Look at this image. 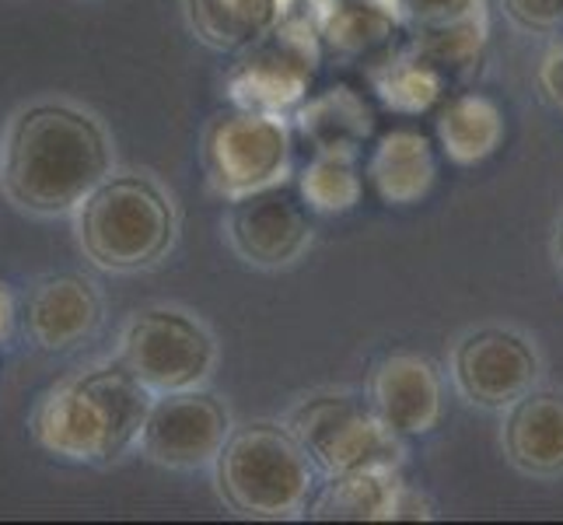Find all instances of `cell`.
<instances>
[{
  "label": "cell",
  "instance_id": "1",
  "mask_svg": "<svg viewBox=\"0 0 563 525\" xmlns=\"http://www.w3.org/2000/svg\"><path fill=\"white\" fill-rule=\"evenodd\" d=\"M112 172V141L91 112L70 102H35L11 116L0 141V186L35 218L74 214Z\"/></svg>",
  "mask_w": 563,
  "mask_h": 525
},
{
  "label": "cell",
  "instance_id": "2",
  "mask_svg": "<svg viewBox=\"0 0 563 525\" xmlns=\"http://www.w3.org/2000/svg\"><path fill=\"white\" fill-rule=\"evenodd\" d=\"M151 393L120 361L67 379L35 406L32 438L56 459L102 466L141 438Z\"/></svg>",
  "mask_w": 563,
  "mask_h": 525
},
{
  "label": "cell",
  "instance_id": "3",
  "mask_svg": "<svg viewBox=\"0 0 563 525\" xmlns=\"http://www.w3.org/2000/svg\"><path fill=\"white\" fill-rule=\"evenodd\" d=\"M81 252L109 274H137L176 245V207L141 172H109L74 210Z\"/></svg>",
  "mask_w": 563,
  "mask_h": 525
},
{
  "label": "cell",
  "instance_id": "4",
  "mask_svg": "<svg viewBox=\"0 0 563 525\" xmlns=\"http://www.w3.org/2000/svg\"><path fill=\"white\" fill-rule=\"evenodd\" d=\"M213 473L231 512L266 522L301 515L319 488V470L290 427L269 420L231 427Z\"/></svg>",
  "mask_w": 563,
  "mask_h": 525
},
{
  "label": "cell",
  "instance_id": "5",
  "mask_svg": "<svg viewBox=\"0 0 563 525\" xmlns=\"http://www.w3.org/2000/svg\"><path fill=\"white\" fill-rule=\"evenodd\" d=\"M200 158L210 186L228 200L284 186L295 172L290 116L235 109L218 112L203 130Z\"/></svg>",
  "mask_w": 563,
  "mask_h": 525
},
{
  "label": "cell",
  "instance_id": "6",
  "mask_svg": "<svg viewBox=\"0 0 563 525\" xmlns=\"http://www.w3.org/2000/svg\"><path fill=\"white\" fill-rule=\"evenodd\" d=\"M319 61L322 43L312 22L290 11L274 32L235 53L224 74V95L235 109L290 116L312 95Z\"/></svg>",
  "mask_w": 563,
  "mask_h": 525
},
{
  "label": "cell",
  "instance_id": "7",
  "mask_svg": "<svg viewBox=\"0 0 563 525\" xmlns=\"http://www.w3.org/2000/svg\"><path fill=\"white\" fill-rule=\"evenodd\" d=\"M290 435L308 452L319 477L357 470H399L402 438L375 417L367 400L351 393H319L295 406L287 417Z\"/></svg>",
  "mask_w": 563,
  "mask_h": 525
},
{
  "label": "cell",
  "instance_id": "8",
  "mask_svg": "<svg viewBox=\"0 0 563 525\" xmlns=\"http://www.w3.org/2000/svg\"><path fill=\"white\" fill-rule=\"evenodd\" d=\"M120 361L151 396L200 389L218 364L210 329L183 308H144L120 333Z\"/></svg>",
  "mask_w": 563,
  "mask_h": 525
},
{
  "label": "cell",
  "instance_id": "9",
  "mask_svg": "<svg viewBox=\"0 0 563 525\" xmlns=\"http://www.w3.org/2000/svg\"><path fill=\"white\" fill-rule=\"evenodd\" d=\"M231 435L228 406L200 389L151 396L137 449L165 470H207Z\"/></svg>",
  "mask_w": 563,
  "mask_h": 525
},
{
  "label": "cell",
  "instance_id": "10",
  "mask_svg": "<svg viewBox=\"0 0 563 525\" xmlns=\"http://www.w3.org/2000/svg\"><path fill=\"white\" fill-rule=\"evenodd\" d=\"M228 242L249 266L280 270L312 245V210L295 189L269 186L231 200Z\"/></svg>",
  "mask_w": 563,
  "mask_h": 525
},
{
  "label": "cell",
  "instance_id": "11",
  "mask_svg": "<svg viewBox=\"0 0 563 525\" xmlns=\"http://www.w3.org/2000/svg\"><path fill=\"white\" fill-rule=\"evenodd\" d=\"M452 379L462 400L487 411H508L539 379V354L511 329H476L452 354Z\"/></svg>",
  "mask_w": 563,
  "mask_h": 525
},
{
  "label": "cell",
  "instance_id": "12",
  "mask_svg": "<svg viewBox=\"0 0 563 525\" xmlns=\"http://www.w3.org/2000/svg\"><path fill=\"white\" fill-rule=\"evenodd\" d=\"M367 406L375 417L399 438L431 435L441 411L444 389L434 364L417 354H393L385 358L367 382Z\"/></svg>",
  "mask_w": 563,
  "mask_h": 525
},
{
  "label": "cell",
  "instance_id": "13",
  "mask_svg": "<svg viewBox=\"0 0 563 525\" xmlns=\"http://www.w3.org/2000/svg\"><path fill=\"white\" fill-rule=\"evenodd\" d=\"M322 522H393L431 518L427 501L402 483L399 470H357L325 477L305 508Z\"/></svg>",
  "mask_w": 563,
  "mask_h": 525
},
{
  "label": "cell",
  "instance_id": "14",
  "mask_svg": "<svg viewBox=\"0 0 563 525\" xmlns=\"http://www.w3.org/2000/svg\"><path fill=\"white\" fill-rule=\"evenodd\" d=\"M102 322V298L91 281L77 274L43 277L22 308V326L38 350L64 354V350L85 343Z\"/></svg>",
  "mask_w": 563,
  "mask_h": 525
},
{
  "label": "cell",
  "instance_id": "15",
  "mask_svg": "<svg viewBox=\"0 0 563 525\" xmlns=\"http://www.w3.org/2000/svg\"><path fill=\"white\" fill-rule=\"evenodd\" d=\"M364 179L385 207H413L438 183V151L423 130L393 127L367 151Z\"/></svg>",
  "mask_w": 563,
  "mask_h": 525
},
{
  "label": "cell",
  "instance_id": "16",
  "mask_svg": "<svg viewBox=\"0 0 563 525\" xmlns=\"http://www.w3.org/2000/svg\"><path fill=\"white\" fill-rule=\"evenodd\" d=\"M504 452L521 473L556 477L563 473V393L529 389L508 406L504 420Z\"/></svg>",
  "mask_w": 563,
  "mask_h": 525
},
{
  "label": "cell",
  "instance_id": "17",
  "mask_svg": "<svg viewBox=\"0 0 563 525\" xmlns=\"http://www.w3.org/2000/svg\"><path fill=\"white\" fill-rule=\"evenodd\" d=\"M305 18L312 22L322 50L340 56H367L393 43L402 25L399 0H308Z\"/></svg>",
  "mask_w": 563,
  "mask_h": 525
},
{
  "label": "cell",
  "instance_id": "18",
  "mask_svg": "<svg viewBox=\"0 0 563 525\" xmlns=\"http://www.w3.org/2000/svg\"><path fill=\"white\" fill-rule=\"evenodd\" d=\"M504 123L500 106L483 91H459L444 95L434 112V138L441 154L459 168H473L494 158L504 144Z\"/></svg>",
  "mask_w": 563,
  "mask_h": 525
},
{
  "label": "cell",
  "instance_id": "19",
  "mask_svg": "<svg viewBox=\"0 0 563 525\" xmlns=\"http://www.w3.org/2000/svg\"><path fill=\"white\" fill-rule=\"evenodd\" d=\"M295 141L312 144V151H361L375 133V112L351 85H333L290 112Z\"/></svg>",
  "mask_w": 563,
  "mask_h": 525
},
{
  "label": "cell",
  "instance_id": "20",
  "mask_svg": "<svg viewBox=\"0 0 563 525\" xmlns=\"http://www.w3.org/2000/svg\"><path fill=\"white\" fill-rule=\"evenodd\" d=\"M186 25L203 46L239 53L274 32L295 11V0H183Z\"/></svg>",
  "mask_w": 563,
  "mask_h": 525
},
{
  "label": "cell",
  "instance_id": "21",
  "mask_svg": "<svg viewBox=\"0 0 563 525\" xmlns=\"http://www.w3.org/2000/svg\"><path fill=\"white\" fill-rule=\"evenodd\" d=\"M410 46L417 56H423L444 81H455V77L473 74L487 53L490 43V14H487V0H476L465 11L438 18V22H420L410 25Z\"/></svg>",
  "mask_w": 563,
  "mask_h": 525
},
{
  "label": "cell",
  "instance_id": "22",
  "mask_svg": "<svg viewBox=\"0 0 563 525\" xmlns=\"http://www.w3.org/2000/svg\"><path fill=\"white\" fill-rule=\"evenodd\" d=\"M367 85L385 109L399 116H423L438 109L444 88H449V81L406 43L388 50L382 61L367 67Z\"/></svg>",
  "mask_w": 563,
  "mask_h": 525
},
{
  "label": "cell",
  "instance_id": "23",
  "mask_svg": "<svg viewBox=\"0 0 563 525\" xmlns=\"http://www.w3.org/2000/svg\"><path fill=\"white\" fill-rule=\"evenodd\" d=\"M295 193L312 214H346L364 197L361 151H312L298 172Z\"/></svg>",
  "mask_w": 563,
  "mask_h": 525
},
{
  "label": "cell",
  "instance_id": "24",
  "mask_svg": "<svg viewBox=\"0 0 563 525\" xmlns=\"http://www.w3.org/2000/svg\"><path fill=\"white\" fill-rule=\"evenodd\" d=\"M504 11L532 32H556L563 25V0H504Z\"/></svg>",
  "mask_w": 563,
  "mask_h": 525
},
{
  "label": "cell",
  "instance_id": "25",
  "mask_svg": "<svg viewBox=\"0 0 563 525\" xmlns=\"http://www.w3.org/2000/svg\"><path fill=\"white\" fill-rule=\"evenodd\" d=\"M476 0H399L402 11V25H420V22H438V18H449L465 11Z\"/></svg>",
  "mask_w": 563,
  "mask_h": 525
},
{
  "label": "cell",
  "instance_id": "26",
  "mask_svg": "<svg viewBox=\"0 0 563 525\" xmlns=\"http://www.w3.org/2000/svg\"><path fill=\"white\" fill-rule=\"evenodd\" d=\"M14 326H18V305L11 287L0 281V347H8V340L14 337Z\"/></svg>",
  "mask_w": 563,
  "mask_h": 525
},
{
  "label": "cell",
  "instance_id": "27",
  "mask_svg": "<svg viewBox=\"0 0 563 525\" xmlns=\"http://www.w3.org/2000/svg\"><path fill=\"white\" fill-rule=\"evenodd\" d=\"M556 256H560V266H563V225L556 231Z\"/></svg>",
  "mask_w": 563,
  "mask_h": 525
}]
</instances>
